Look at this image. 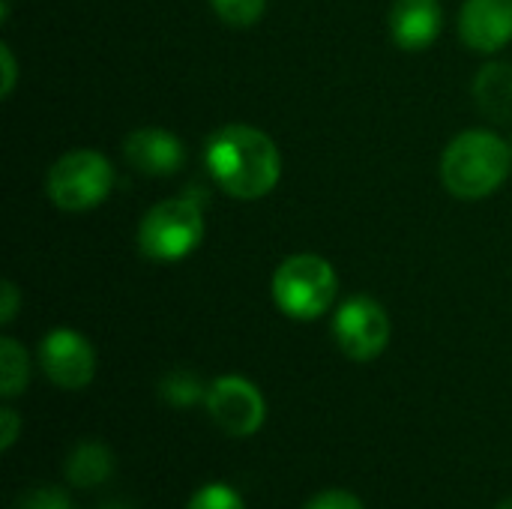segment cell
Returning a JSON list of instances; mask_svg holds the SVG:
<instances>
[{
  "instance_id": "obj_12",
  "label": "cell",
  "mask_w": 512,
  "mask_h": 509,
  "mask_svg": "<svg viewBox=\"0 0 512 509\" xmlns=\"http://www.w3.org/2000/svg\"><path fill=\"white\" fill-rule=\"evenodd\" d=\"M474 99L489 120L512 123V63H486L474 78Z\"/></svg>"
},
{
  "instance_id": "obj_13",
  "label": "cell",
  "mask_w": 512,
  "mask_h": 509,
  "mask_svg": "<svg viewBox=\"0 0 512 509\" xmlns=\"http://www.w3.org/2000/svg\"><path fill=\"white\" fill-rule=\"evenodd\" d=\"M66 480L78 489H96L102 486L111 471H114V456L102 441H81L78 447H72V453L66 456Z\"/></svg>"
},
{
  "instance_id": "obj_9",
  "label": "cell",
  "mask_w": 512,
  "mask_h": 509,
  "mask_svg": "<svg viewBox=\"0 0 512 509\" xmlns=\"http://www.w3.org/2000/svg\"><path fill=\"white\" fill-rule=\"evenodd\" d=\"M123 156L138 174L171 177V174H177L183 168L186 147L174 132L159 129V126H144V129H135L123 141Z\"/></svg>"
},
{
  "instance_id": "obj_2",
  "label": "cell",
  "mask_w": 512,
  "mask_h": 509,
  "mask_svg": "<svg viewBox=\"0 0 512 509\" xmlns=\"http://www.w3.org/2000/svg\"><path fill=\"white\" fill-rule=\"evenodd\" d=\"M510 162L512 147L504 144V138L486 129H471L447 144L441 159V180L450 195L462 201H480L504 186Z\"/></svg>"
},
{
  "instance_id": "obj_18",
  "label": "cell",
  "mask_w": 512,
  "mask_h": 509,
  "mask_svg": "<svg viewBox=\"0 0 512 509\" xmlns=\"http://www.w3.org/2000/svg\"><path fill=\"white\" fill-rule=\"evenodd\" d=\"M15 509H72V501L63 489L57 486H39V489H30L18 498Z\"/></svg>"
},
{
  "instance_id": "obj_4",
  "label": "cell",
  "mask_w": 512,
  "mask_h": 509,
  "mask_svg": "<svg viewBox=\"0 0 512 509\" xmlns=\"http://www.w3.org/2000/svg\"><path fill=\"white\" fill-rule=\"evenodd\" d=\"M204 240V210L198 198H168L147 210L138 225V252L150 261H180Z\"/></svg>"
},
{
  "instance_id": "obj_16",
  "label": "cell",
  "mask_w": 512,
  "mask_h": 509,
  "mask_svg": "<svg viewBox=\"0 0 512 509\" xmlns=\"http://www.w3.org/2000/svg\"><path fill=\"white\" fill-rule=\"evenodd\" d=\"M186 509H246V501L228 483H207L186 501Z\"/></svg>"
},
{
  "instance_id": "obj_1",
  "label": "cell",
  "mask_w": 512,
  "mask_h": 509,
  "mask_svg": "<svg viewBox=\"0 0 512 509\" xmlns=\"http://www.w3.org/2000/svg\"><path fill=\"white\" fill-rule=\"evenodd\" d=\"M204 162L216 186L240 201H258L270 195L282 177V156L276 141L246 123H228L210 135Z\"/></svg>"
},
{
  "instance_id": "obj_5",
  "label": "cell",
  "mask_w": 512,
  "mask_h": 509,
  "mask_svg": "<svg viewBox=\"0 0 512 509\" xmlns=\"http://www.w3.org/2000/svg\"><path fill=\"white\" fill-rule=\"evenodd\" d=\"M114 189V168L96 150H69L63 153L45 180V192L54 207L66 213H81L99 207Z\"/></svg>"
},
{
  "instance_id": "obj_3",
  "label": "cell",
  "mask_w": 512,
  "mask_h": 509,
  "mask_svg": "<svg viewBox=\"0 0 512 509\" xmlns=\"http://www.w3.org/2000/svg\"><path fill=\"white\" fill-rule=\"evenodd\" d=\"M339 279L321 255H291L273 273V300L294 321H315L336 303Z\"/></svg>"
},
{
  "instance_id": "obj_22",
  "label": "cell",
  "mask_w": 512,
  "mask_h": 509,
  "mask_svg": "<svg viewBox=\"0 0 512 509\" xmlns=\"http://www.w3.org/2000/svg\"><path fill=\"white\" fill-rule=\"evenodd\" d=\"M0 63H3V84H0V93L3 96H9L12 93V87H15V57H12V51H9V45H0Z\"/></svg>"
},
{
  "instance_id": "obj_7",
  "label": "cell",
  "mask_w": 512,
  "mask_h": 509,
  "mask_svg": "<svg viewBox=\"0 0 512 509\" xmlns=\"http://www.w3.org/2000/svg\"><path fill=\"white\" fill-rule=\"evenodd\" d=\"M204 408H207L210 420L231 438H249L267 420V402H264L261 390L240 375L216 378L207 387Z\"/></svg>"
},
{
  "instance_id": "obj_17",
  "label": "cell",
  "mask_w": 512,
  "mask_h": 509,
  "mask_svg": "<svg viewBox=\"0 0 512 509\" xmlns=\"http://www.w3.org/2000/svg\"><path fill=\"white\" fill-rule=\"evenodd\" d=\"M210 6L228 27H252L264 15L267 0H210Z\"/></svg>"
},
{
  "instance_id": "obj_10",
  "label": "cell",
  "mask_w": 512,
  "mask_h": 509,
  "mask_svg": "<svg viewBox=\"0 0 512 509\" xmlns=\"http://www.w3.org/2000/svg\"><path fill=\"white\" fill-rule=\"evenodd\" d=\"M459 33L468 48L495 54L512 39V0H465Z\"/></svg>"
},
{
  "instance_id": "obj_21",
  "label": "cell",
  "mask_w": 512,
  "mask_h": 509,
  "mask_svg": "<svg viewBox=\"0 0 512 509\" xmlns=\"http://www.w3.org/2000/svg\"><path fill=\"white\" fill-rule=\"evenodd\" d=\"M18 288L12 282H3L0 285V324H9L18 312Z\"/></svg>"
},
{
  "instance_id": "obj_23",
  "label": "cell",
  "mask_w": 512,
  "mask_h": 509,
  "mask_svg": "<svg viewBox=\"0 0 512 509\" xmlns=\"http://www.w3.org/2000/svg\"><path fill=\"white\" fill-rule=\"evenodd\" d=\"M498 509H512V498H507L504 504H498Z\"/></svg>"
},
{
  "instance_id": "obj_6",
  "label": "cell",
  "mask_w": 512,
  "mask_h": 509,
  "mask_svg": "<svg viewBox=\"0 0 512 509\" xmlns=\"http://www.w3.org/2000/svg\"><path fill=\"white\" fill-rule=\"evenodd\" d=\"M333 339L339 351L357 363L381 357L390 345V318L372 297H351L336 309Z\"/></svg>"
},
{
  "instance_id": "obj_20",
  "label": "cell",
  "mask_w": 512,
  "mask_h": 509,
  "mask_svg": "<svg viewBox=\"0 0 512 509\" xmlns=\"http://www.w3.org/2000/svg\"><path fill=\"white\" fill-rule=\"evenodd\" d=\"M18 432H21V417L6 405V408L0 411V450H3V453H9V450L15 447Z\"/></svg>"
},
{
  "instance_id": "obj_8",
  "label": "cell",
  "mask_w": 512,
  "mask_h": 509,
  "mask_svg": "<svg viewBox=\"0 0 512 509\" xmlns=\"http://www.w3.org/2000/svg\"><path fill=\"white\" fill-rule=\"evenodd\" d=\"M39 366L60 390H84L96 375V351L75 330H51L39 342Z\"/></svg>"
},
{
  "instance_id": "obj_14",
  "label": "cell",
  "mask_w": 512,
  "mask_h": 509,
  "mask_svg": "<svg viewBox=\"0 0 512 509\" xmlns=\"http://www.w3.org/2000/svg\"><path fill=\"white\" fill-rule=\"evenodd\" d=\"M30 381V363H27V351L3 336L0 339V396L3 399H15L27 390Z\"/></svg>"
},
{
  "instance_id": "obj_11",
  "label": "cell",
  "mask_w": 512,
  "mask_h": 509,
  "mask_svg": "<svg viewBox=\"0 0 512 509\" xmlns=\"http://www.w3.org/2000/svg\"><path fill=\"white\" fill-rule=\"evenodd\" d=\"M444 27L438 0H396L390 9V33L402 51H426Z\"/></svg>"
},
{
  "instance_id": "obj_15",
  "label": "cell",
  "mask_w": 512,
  "mask_h": 509,
  "mask_svg": "<svg viewBox=\"0 0 512 509\" xmlns=\"http://www.w3.org/2000/svg\"><path fill=\"white\" fill-rule=\"evenodd\" d=\"M159 396L171 408H192V405L207 399V387L201 384V378L195 372L177 369V372H168L159 381Z\"/></svg>"
},
{
  "instance_id": "obj_19",
  "label": "cell",
  "mask_w": 512,
  "mask_h": 509,
  "mask_svg": "<svg viewBox=\"0 0 512 509\" xmlns=\"http://www.w3.org/2000/svg\"><path fill=\"white\" fill-rule=\"evenodd\" d=\"M303 509H366L363 501L348 492V489H327V492H318L309 504Z\"/></svg>"
}]
</instances>
